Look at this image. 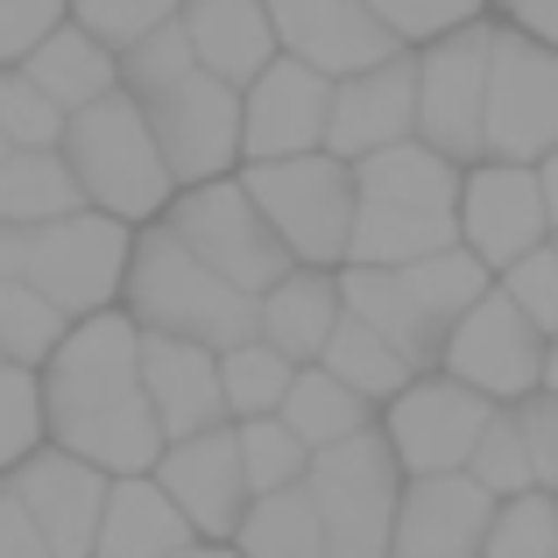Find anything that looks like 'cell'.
I'll return each instance as SVG.
<instances>
[{
    "mask_svg": "<svg viewBox=\"0 0 558 558\" xmlns=\"http://www.w3.org/2000/svg\"><path fill=\"white\" fill-rule=\"evenodd\" d=\"M43 381V432L57 452L99 466L107 481H142L163 460V432L142 396V332L128 312H99L64 332Z\"/></svg>",
    "mask_w": 558,
    "mask_h": 558,
    "instance_id": "cell-1",
    "label": "cell"
},
{
    "mask_svg": "<svg viewBox=\"0 0 558 558\" xmlns=\"http://www.w3.org/2000/svg\"><path fill=\"white\" fill-rule=\"evenodd\" d=\"M121 312L149 340H184V347H205V354H233V347L262 340V298L219 283L163 219L135 233Z\"/></svg>",
    "mask_w": 558,
    "mask_h": 558,
    "instance_id": "cell-2",
    "label": "cell"
},
{
    "mask_svg": "<svg viewBox=\"0 0 558 558\" xmlns=\"http://www.w3.org/2000/svg\"><path fill=\"white\" fill-rule=\"evenodd\" d=\"M57 156H64L85 213L121 219V227H135V233L156 227V219L170 213V198H178V178L163 170V149H156L149 121H142V107L128 93L71 113Z\"/></svg>",
    "mask_w": 558,
    "mask_h": 558,
    "instance_id": "cell-3",
    "label": "cell"
},
{
    "mask_svg": "<svg viewBox=\"0 0 558 558\" xmlns=\"http://www.w3.org/2000/svg\"><path fill=\"white\" fill-rule=\"evenodd\" d=\"M241 191L255 198V213L269 219V233L283 241V255L298 269H347V247H354V213L361 191L354 170L340 156H298V163H247Z\"/></svg>",
    "mask_w": 558,
    "mask_h": 558,
    "instance_id": "cell-4",
    "label": "cell"
},
{
    "mask_svg": "<svg viewBox=\"0 0 558 558\" xmlns=\"http://www.w3.org/2000/svg\"><path fill=\"white\" fill-rule=\"evenodd\" d=\"M304 495L326 531V558H396V502H403V466H396L389 438L361 432L347 446L318 452Z\"/></svg>",
    "mask_w": 558,
    "mask_h": 558,
    "instance_id": "cell-5",
    "label": "cell"
},
{
    "mask_svg": "<svg viewBox=\"0 0 558 558\" xmlns=\"http://www.w3.org/2000/svg\"><path fill=\"white\" fill-rule=\"evenodd\" d=\"M128 255H135V227L99 219V213H71V219H50V227L28 233L22 283L43 304H57L71 326H85L99 312H121Z\"/></svg>",
    "mask_w": 558,
    "mask_h": 558,
    "instance_id": "cell-6",
    "label": "cell"
},
{
    "mask_svg": "<svg viewBox=\"0 0 558 558\" xmlns=\"http://www.w3.org/2000/svg\"><path fill=\"white\" fill-rule=\"evenodd\" d=\"M163 227L178 233L191 255L219 276V283L247 290V298H269L298 262L283 255V241L269 233V219L255 213V198L241 191V178H219V184H191L170 198Z\"/></svg>",
    "mask_w": 558,
    "mask_h": 558,
    "instance_id": "cell-7",
    "label": "cell"
},
{
    "mask_svg": "<svg viewBox=\"0 0 558 558\" xmlns=\"http://www.w3.org/2000/svg\"><path fill=\"white\" fill-rule=\"evenodd\" d=\"M488 64H495V14L417 50V142L460 170L488 163Z\"/></svg>",
    "mask_w": 558,
    "mask_h": 558,
    "instance_id": "cell-8",
    "label": "cell"
},
{
    "mask_svg": "<svg viewBox=\"0 0 558 558\" xmlns=\"http://www.w3.org/2000/svg\"><path fill=\"white\" fill-rule=\"evenodd\" d=\"M135 107H142V121H149V135H156V149H163V170L178 178V191L241 178V93H233V85L205 78V71H184V78L142 93Z\"/></svg>",
    "mask_w": 558,
    "mask_h": 558,
    "instance_id": "cell-9",
    "label": "cell"
},
{
    "mask_svg": "<svg viewBox=\"0 0 558 558\" xmlns=\"http://www.w3.org/2000/svg\"><path fill=\"white\" fill-rule=\"evenodd\" d=\"M558 149V50L495 22L488 64V163L537 170Z\"/></svg>",
    "mask_w": 558,
    "mask_h": 558,
    "instance_id": "cell-10",
    "label": "cell"
},
{
    "mask_svg": "<svg viewBox=\"0 0 558 558\" xmlns=\"http://www.w3.org/2000/svg\"><path fill=\"white\" fill-rule=\"evenodd\" d=\"M545 354H551L545 332H537L502 290H488V298L446 332L438 375H452L460 389H474L481 403L509 410V403H531V396L545 389Z\"/></svg>",
    "mask_w": 558,
    "mask_h": 558,
    "instance_id": "cell-11",
    "label": "cell"
},
{
    "mask_svg": "<svg viewBox=\"0 0 558 558\" xmlns=\"http://www.w3.org/2000/svg\"><path fill=\"white\" fill-rule=\"evenodd\" d=\"M488 417H495V403H481V396L460 389L452 375H417L389 410H381V438H389L403 481L466 474V460H474Z\"/></svg>",
    "mask_w": 558,
    "mask_h": 558,
    "instance_id": "cell-12",
    "label": "cell"
},
{
    "mask_svg": "<svg viewBox=\"0 0 558 558\" xmlns=\"http://www.w3.org/2000/svg\"><path fill=\"white\" fill-rule=\"evenodd\" d=\"M460 247L488 262V276H509L523 255L551 247V213L537 170L517 163H474L460 184Z\"/></svg>",
    "mask_w": 558,
    "mask_h": 558,
    "instance_id": "cell-13",
    "label": "cell"
},
{
    "mask_svg": "<svg viewBox=\"0 0 558 558\" xmlns=\"http://www.w3.org/2000/svg\"><path fill=\"white\" fill-rule=\"evenodd\" d=\"M156 488L178 502V517L191 523V537H198V545H233L241 517L255 509L233 424H219V432H198V438H178V446H163V460H156Z\"/></svg>",
    "mask_w": 558,
    "mask_h": 558,
    "instance_id": "cell-14",
    "label": "cell"
},
{
    "mask_svg": "<svg viewBox=\"0 0 558 558\" xmlns=\"http://www.w3.org/2000/svg\"><path fill=\"white\" fill-rule=\"evenodd\" d=\"M326 121H332V78L276 57V64L241 93V170L247 163L326 156Z\"/></svg>",
    "mask_w": 558,
    "mask_h": 558,
    "instance_id": "cell-15",
    "label": "cell"
},
{
    "mask_svg": "<svg viewBox=\"0 0 558 558\" xmlns=\"http://www.w3.org/2000/svg\"><path fill=\"white\" fill-rule=\"evenodd\" d=\"M0 488L28 509V523L43 531L50 558H93L99 551V517H107V488H113L99 466L43 446V452H28L14 474H0Z\"/></svg>",
    "mask_w": 558,
    "mask_h": 558,
    "instance_id": "cell-16",
    "label": "cell"
},
{
    "mask_svg": "<svg viewBox=\"0 0 558 558\" xmlns=\"http://www.w3.org/2000/svg\"><path fill=\"white\" fill-rule=\"evenodd\" d=\"M269 8V28H276V50L290 57V64L318 71V78H361V71L389 64L396 36L375 22L361 0H262Z\"/></svg>",
    "mask_w": 558,
    "mask_h": 558,
    "instance_id": "cell-17",
    "label": "cell"
},
{
    "mask_svg": "<svg viewBox=\"0 0 558 558\" xmlns=\"http://www.w3.org/2000/svg\"><path fill=\"white\" fill-rule=\"evenodd\" d=\"M417 142V57H389V64L361 71V78L332 85V121H326V156L361 170L381 149Z\"/></svg>",
    "mask_w": 558,
    "mask_h": 558,
    "instance_id": "cell-18",
    "label": "cell"
},
{
    "mask_svg": "<svg viewBox=\"0 0 558 558\" xmlns=\"http://www.w3.org/2000/svg\"><path fill=\"white\" fill-rule=\"evenodd\" d=\"M495 523V495L474 488L466 474L403 481L396 502V558H481Z\"/></svg>",
    "mask_w": 558,
    "mask_h": 558,
    "instance_id": "cell-19",
    "label": "cell"
},
{
    "mask_svg": "<svg viewBox=\"0 0 558 558\" xmlns=\"http://www.w3.org/2000/svg\"><path fill=\"white\" fill-rule=\"evenodd\" d=\"M142 396H149V410H156V432H163V446L198 438V432H219V424H227V396H219V354H205V347L149 340V332H142Z\"/></svg>",
    "mask_w": 558,
    "mask_h": 558,
    "instance_id": "cell-20",
    "label": "cell"
},
{
    "mask_svg": "<svg viewBox=\"0 0 558 558\" xmlns=\"http://www.w3.org/2000/svg\"><path fill=\"white\" fill-rule=\"evenodd\" d=\"M178 28H184V43H191V57H198L205 78L233 85V93H247V85L283 57L262 0H184Z\"/></svg>",
    "mask_w": 558,
    "mask_h": 558,
    "instance_id": "cell-21",
    "label": "cell"
},
{
    "mask_svg": "<svg viewBox=\"0 0 558 558\" xmlns=\"http://www.w3.org/2000/svg\"><path fill=\"white\" fill-rule=\"evenodd\" d=\"M347 304H340V276L326 269H290L283 283L262 298V347L290 361V368H318L326 340L340 332Z\"/></svg>",
    "mask_w": 558,
    "mask_h": 558,
    "instance_id": "cell-22",
    "label": "cell"
},
{
    "mask_svg": "<svg viewBox=\"0 0 558 558\" xmlns=\"http://www.w3.org/2000/svg\"><path fill=\"white\" fill-rule=\"evenodd\" d=\"M460 184H466V170L446 163L438 149H424V142L381 149L354 170V191L368 205H396V213H417V219H452V227H460Z\"/></svg>",
    "mask_w": 558,
    "mask_h": 558,
    "instance_id": "cell-23",
    "label": "cell"
},
{
    "mask_svg": "<svg viewBox=\"0 0 558 558\" xmlns=\"http://www.w3.org/2000/svg\"><path fill=\"white\" fill-rule=\"evenodd\" d=\"M340 304H347V318H361L381 347H396V354L410 361V375H438L446 332L410 304L403 276H389V269H340Z\"/></svg>",
    "mask_w": 558,
    "mask_h": 558,
    "instance_id": "cell-24",
    "label": "cell"
},
{
    "mask_svg": "<svg viewBox=\"0 0 558 558\" xmlns=\"http://www.w3.org/2000/svg\"><path fill=\"white\" fill-rule=\"evenodd\" d=\"M191 545H198V537H191V523L178 517V502L156 488V474L113 481L107 488V517H99V551L93 558H178Z\"/></svg>",
    "mask_w": 558,
    "mask_h": 558,
    "instance_id": "cell-25",
    "label": "cell"
},
{
    "mask_svg": "<svg viewBox=\"0 0 558 558\" xmlns=\"http://www.w3.org/2000/svg\"><path fill=\"white\" fill-rule=\"evenodd\" d=\"M22 71H28V85H36V93L50 99L57 113H64V121L121 93V57H113L107 43H93L85 28H71V22L57 28V36L43 43V50L28 57Z\"/></svg>",
    "mask_w": 558,
    "mask_h": 558,
    "instance_id": "cell-26",
    "label": "cell"
},
{
    "mask_svg": "<svg viewBox=\"0 0 558 558\" xmlns=\"http://www.w3.org/2000/svg\"><path fill=\"white\" fill-rule=\"evenodd\" d=\"M276 417L298 432V446L312 452H332V446H347V438H361V432H375L381 424V410L375 403H361L347 381H332L326 368H298V381H290V403L276 410Z\"/></svg>",
    "mask_w": 558,
    "mask_h": 558,
    "instance_id": "cell-27",
    "label": "cell"
},
{
    "mask_svg": "<svg viewBox=\"0 0 558 558\" xmlns=\"http://www.w3.org/2000/svg\"><path fill=\"white\" fill-rule=\"evenodd\" d=\"M452 241H460L452 219H417V213H396V205H368V198H361L347 269H389V276H403V269H417L424 255H446Z\"/></svg>",
    "mask_w": 558,
    "mask_h": 558,
    "instance_id": "cell-28",
    "label": "cell"
},
{
    "mask_svg": "<svg viewBox=\"0 0 558 558\" xmlns=\"http://www.w3.org/2000/svg\"><path fill=\"white\" fill-rule=\"evenodd\" d=\"M71 213H85V198L71 184L64 156H8V170H0V227L36 233Z\"/></svg>",
    "mask_w": 558,
    "mask_h": 558,
    "instance_id": "cell-29",
    "label": "cell"
},
{
    "mask_svg": "<svg viewBox=\"0 0 558 558\" xmlns=\"http://www.w3.org/2000/svg\"><path fill=\"white\" fill-rule=\"evenodd\" d=\"M318 368H326L332 381H347V389H354L361 403H375V410H389L396 396L417 381V375H410V361L396 354V347H381L361 318H340V332L326 340V361H318Z\"/></svg>",
    "mask_w": 558,
    "mask_h": 558,
    "instance_id": "cell-30",
    "label": "cell"
},
{
    "mask_svg": "<svg viewBox=\"0 0 558 558\" xmlns=\"http://www.w3.org/2000/svg\"><path fill=\"white\" fill-rule=\"evenodd\" d=\"M403 290H410V304H417L438 332H452L495 290V276H488V262H474L460 241H452L446 255H424L417 269H403Z\"/></svg>",
    "mask_w": 558,
    "mask_h": 558,
    "instance_id": "cell-31",
    "label": "cell"
},
{
    "mask_svg": "<svg viewBox=\"0 0 558 558\" xmlns=\"http://www.w3.org/2000/svg\"><path fill=\"white\" fill-rule=\"evenodd\" d=\"M233 551L241 558H326V531H318V509L304 488L290 495H262L255 509L233 531Z\"/></svg>",
    "mask_w": 558,
    "mask_h": 558,
    "instance_id": "cell-32",
    "label": "cell"
},
{
    "mask_svg": "<svg viewBox=\"0 0 558 558\" xmlns=\"http://www.w3.org/2000/svg\"><path fill=\"white\" fill-rule=\"evenodd\" d=\"M290 381H298V368H290L276 347H262V340L219 354V396H227V424L276 417V410L290 403Z\"/></svg>",
    "mask_w": 558,
    "mask_h": 558,
    "instance_id": "cell-33",
    "label": "cell"
},
{
    "mask_svg": "<svg viewBox=\"0 0 558 558\" xmlns=\"http://www.w3.org/2000/svg\"><path fill=\"white\" fill-rule=\"evenodd\" d=\"M64 332H71V318L57 312V304H43L28 283H0V361H8V368L43 375L50 354L64 347Z\"/></svg>",
    "mask_w": 558,
    "mask_h": 558,
    "instance_id": "cell-34",
    "label": "cell"
},
{
    "mask_svg": "<svg viewBox=\"0 0 558 558\" xmlns=\"http://www.w3.org/2000/svg\"><path fill=\"white\" fill-rule=\"evenodd\" d=\"M361 8L375 14L381 28L396 36V50H432V43H446V36H460V28H474V22H488L495 14V0H361Z\"/></svg>",
    "mask_w": 558,
    "mask_h": 558,
    "instance_id": "cell-35",
    "label": "cell"
},
{
    "mask_svg": "<svg viewBox=\"0 0 558 558\" xmlns=\"http://www.w3.org/2000/svg\"><path fill=\"white\" fill-rule=\"evenodd\" d=\"M233 438H241V466H247V495H290L304 488V474H312V452L298 446V432H290L283 417H255V424H233Z\"/></svg>",
    "mask_w": 558,
    "mask_h": 558,
    "instance_id": "cell-36",
    "label": "cell"
},
{
    "mask_svg": "<svg viewBox=\"0 0 558 558\" xmlns=\"http://www.w3.org/2000/svg\"><path fill=\"white\" fill-rule=\"evenodd\" d=\"M71 28H85L93 43H107L113 57H128L135 43H149L156 28H170L184 14V0H64Z\"/></svg>",
    "mask_w": 558,
    "mask_h": 558,
    "instance_id": "cell-37",
    "label": "cell"
},
{
    "mask_svg": "<svg viewBox=\"0 0 558 558\" xmlns=\"http://www.w3.org/2000/svg\"><path fill=\"white\" fill-rule=\"evenodd\" d=\"M466 481H474V488H488L495 502H517V495H531V488H537L531 452H523V424H517V410H495V417H488V432H481L474 460H466Z\"/></svg>",
    "mask_w": 558,
    "mask_h": 558,
    "instance_id": "cell-38",
    "label": "cell"
},
{
    "mask_svg": "<svg viewBox=\"0 0 558 558\" xmlns=\"http://www.w3.org/2000/svg\"><path fill=\"white\" fill-rule=\"evenodd\" d=\"M481 558H558V495L531 488L517 502H495Z\"/></svg>",
    "mask_w": 558,
    "mask_h": 558,
    "instance_id": "cell-39",
    "label": "cell"
},
{
    "mask_svg": "<svg viewBox=\"0 0 558 558\" xmlns=\"http://www.w3.org/2000/svg\"><path fill=\"white\" fill-rule=\"evenodd\" d=\"M0 142L14 156H57L64 142V113L28 85V71H0Z\"/></svg>",
    "mask_w": 558,
    "mask_h": 558,
    "instance_id": "cell-40",
    "label": "cell"
},
{
    "mask_svg": "<svg viewBox=\"0 0 558 558\" xmlns=\"http://www.w3.org/2000/svg\"><path fill=\"white\" fill-rule=\"evenodd\" d=\"M43 446H50V432H43V381L0 361V474H14Z\"/></svg>",
    "mask_w": 558,
    "mask_h": 558,
    "instance_id": "cell-41",
    "label": "cell"
},
{
    "mask_svg": "<svg viewBox=\"0 0 558 558\" xmlns=\"http://www.w3.org/2000/svg\"><path fill=\"white\" fill-rule=\"evenodd\" d=\"M495 290H502V298L517 304L545 340H558V241L537 247V255H523L509 276H495Z\"/></svg>",
    "mask_w": 558,
    "mask_h": 558,
    "instance_id": "cell-42",
    "label": "cell"
},
{
    "mask_svg": "<svg viewBox=\"0 0 558 558\" xmlns=\"http://www.w3.org/2000/svg\"><path fill=\"white\" fill-rule=\"evenodd\" d=\"M64 22H71L64 0H0V71H22Z\"/></svg>",
    "mask_w": 558,
    "mask_h": 558,
    "instance_id": "cell-43",
    "label": "cell"
},
{
    "mask_svg": "<svg viewBox=\"0 0 558 558\" xmlns=\"http://www.w3.org/2000/svg\"><path fill=\"white\" fill-rule=\"evenodd\" d=\"M184 71H198V57H191L184 28L170 22V28H156L149 43H135V50L121 57V93H128V99H142V93H156V85L184 78Z\"/></svg>",
    "mask_w": 558,
    "mask_h": 558,
    "instance_id": "cell-44",
    "label": "cell"
},
{
    "mask_svg": "<svg viewBox=\"0 0 558 558\" xmlns=\"http://www.w3.org/2000/svg\"><path fill=\"white\" fill-rule=\"evenodd\" d=\"M509 410H517V424H523V452H531L537 488L558 495V396L537 389L531 403H509Z\"/></svg>",
    "mask_w": 558,
    "mask_h": 558,
    "instance_id": "cell-45",
    "label": "cell"
},
{
    "mask_svg": "<svg viewBox=\"0 0 558 558\" xmlns=\"http://www.w3.org/2000/svg\"><path fill=\"white\" fill-rule=\"evenodd\" d=\"M0 558H50V545H43V531L28 523V509L14 502L8 488H0Z\"/></svg>",
    "mask_w": 558,
    "mask_h": 558,
    "instance_id": "cell-46",
    "label": "cell"
},
{
    "mask_svg": "<svg viewBox=\"0 0 558 558\" xmlns=\"http://www.w3.org/2000/svg\"><path fill=\"white\" fill-rule=\"evenodd\" d=\"M495 22L537 36L545 50H558V0H495Z\"/></svg>",
    "mask_w": 558,
    "mask_h": 558,
    "instance_id": "cell-47",
    "label": "cell"
},
{
    "mask_svg": "<svg viewBox=\"0 0 558 558\" xmlns=\"http://www.w3.org/2000/svg\"><path fill=\"white\" fill-rule=\"evenodd\" d=\"M537 184H545V213H551V233H558V149L537 163Z\"/></svg>",
    "mask_w": 558,
    "mask_h": 558,
    "instance_id": "cell-48",
    "label": "cell"
},
{
    "mask_svg": "<svg viewBox=\"0 0 558 558\" xmlns=\"http://www.w3.org/2000/svg\"><path fill=\"white\" fill-rule=\"evenodd\" d=\"M178 558H241L233 545H191V551H178Z\"/></svg>",
    "mask_w": 558,
    "mask_h": 558,
    "instance_id": "cell-49",
    "label": "cell"
},
{
    "mask_svg": "<svg viewBox=\"0 0 558 558\" xmlns=\"http://www.w3.org/2000/svg\"><path fill=\"white\" fill-rule=\"evenodd\" d=\"M545 396H558V340H551V354H545Z\"/></svg>",
    "mask_w": 558,
    "mask_h": 558,
    "instance_id": "cell-50",
    "label": "cell"
},
{
    "mask_svg": "<svg viewBox=\"0 0 558 558\" xmlns=\"http://www.w3.org/2000/svg\"><path fill=\"white\" fill-rule=\"evenodd\" d=\"M8 156H14V149H8V142H0V170H8Z\"/></svg>",
    "mask_w": 558,
    "mask_h": 558,
    "instance_id": "cell-51",
    "label": "cell"
},
{
    "mask_svg": "<svg viewBox=\"0 0 558 558\" xmlns=\"http://www.w3.org/2000/svg\"><path fill=\"white\" fill-rule=\"evenodd\" d=\"M551 241H558V233H551Z\"/></svg>",
    "mask_w": 558,
    "mask_h": 558,
    "instance_id": "cell-52",
    "label": "cell"
}]
</instances>
